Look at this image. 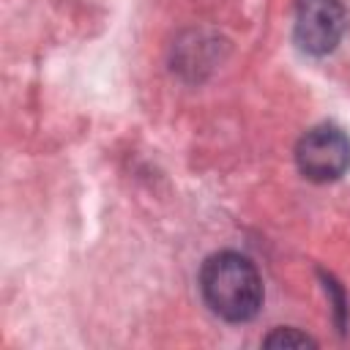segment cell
Instances as JSON below:
<instances>
[{"instance_id":"cell-2","label":"cell","mask_w":350,"mask_h":350,"mask_svg":"<svg viewBox=\"0 0 350 350\" xmlns=\"http://www.w3.org/2000/svg\"><path fill=\"white\" fill-rule=\"evenodd\" d=\"M295 164L301 175L314 183H328L342 178L350 170V139L336 126H314L309 129L295 148Z\"/></svg>"},{"instance_id":"cell-3","label":"cell","mask_w":350,"mask_h":350,"mask_svg":"<svg viewBox=\"0 0 350 350\" xmlns=\"http://www.w3.org/2000/svg\"><path fill=\"white\" fill-rule=\"evenodd\" d=\"M295 44L309 55H328L345 36V8L339 0H298L293 22Z\"/></svg>"},{"instance_id":"cell-4","label":"cell","mask_w":350,"mask_h":350,"mask_svg":"<svg viewBox=\"0 0 350 350\" xmlns=\"http://www.w3.org/2000/svg\"><path fill=\"white\" fill-rule=\"evenodd\" d=\"M265 345L268 347H306V345H317L312 336H306V334H298V331H293V328H282V331H276V334H271L268 339H265Z\"/></svg>"},{"instance_id":"cell-1","label":"cell","mask_w":350,"mask_h":350,"mask_svg":"<svg viewBox=\"0 0 350 350\" xmlns=\"http://www.w3.org/2000/svg\"><path fill=\"white\" fill-rule=\"evenodd\" d=\"M200 290L213 314L243 323L262 306V279L254 262L238 252H219L202 262Z\"/></svg>"}]
</instances>
